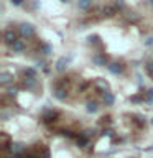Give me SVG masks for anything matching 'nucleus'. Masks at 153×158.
I'll list each match as a JSON object with an SVG mask.
<instances>
[{
  "instance_id": "nucleus-1",
  "label": "nucleus",
  "mask_w": 153,
  "mask_h": 158,
  "mask_svg": "<svg viewBox=\"0 0 153 158\" xmlns=\"http://www.w3.org/2000/svg\"><path fill=\"white\" fill-rule=\"evenodd\" d=\"M20 35H22L23 38H31L35 35V28L30 23H22L20 25Z\"/></svg>"
},
{
  "instance_id": "nucleus-2",
  "label": "nucleus",
  "mask_w": 153,
  "mask_h": 158,
  "mask_svg": "<svg viewBox=\"0 0 153 158\" xmlns=\"http://www.w3.org/2000/svg\"><path fill=\"white\" fill-rule=\"evenodd\" d=\"M3 40H5V43H7V44H13V43L18 41V40H17V33H15L13 30H7V31L3 33Z\"/></svg>"
},
{
  "instance_id": "nucleus-3",
  "label": "nucleus",
  "mask_w": 153,
  "mask_h": 158,
  "mask_svg": "<svg viewBox=\"0 0 153 158\" xmlns=\"http://www.w3.org/2000/svg\"><path fill=\"white\" fill-rule=\"evenodd\" d=\"M53 94H54V97H56L58 101H64L66 96H68L66 89H64L63 86H56V87H54V91H53Z\"/></svg>"
},
{
  "instance_id": "nucleus-4",
  "label": "nucleus",
  "mask_w": 153,
  "mask_h": 158,
  "mask_svg": "<svg viewBox=\"0 0 153 158\" xmlns=\"http://www.w3.org/2000/svg\"><path fill=\"white\" fill-rule=\"evenodd\" d=\"M10 150H12V153H15V155H20V153L25 150V145L22 142H13V143H10Z\"/></svg>"
},
{
  "instance_id": "nucleus-5",
  "label": "nucleus",
  "mask_w": 153,
  "mask_h": 158,
  "mask_svg": "<svg viewBox=\"0 0 153 158\" xmlns=\"http://www.w3.org/2000/svg\"><path fill=\"white\" fill-rule=\"evenodd\" d=\"M36 84H38V81H36V77H27V76H25L23 86L27 87V89H35V87H36Z\"/></svg>"
},
{
  "instance_id": "nucleus-6",
  "label": "nucleus",
  "mask_w": 153,
  "mask_h": 158,
  "mask_svg": "<svg viewBox=\"0 0 153 158\" xmlns=\"http://www.w3.org/2000/svg\"><path fill=\"white\" fill-rule=\"evenodd\" d=\"M96 86L101 89V92H102V94L109 92V82L105 81V79H97V81H96Z\"/></svg>"
},
{
  "instance_id": "nucleus-7",
  "label": "nucleus",
  "mask_w": 153,
  "mask_h": 158,
  "mask_svg": "<svg viewBox=\"0 0 153 158\" xmlns=\"http://www.w3.org/2000/svg\"><path fill=\"white\" fill-rule=\"evenodd\" d=\"M107 69L110 71L112 74H120L123 71V68H122V64H118V63H112V64H109Z\"/></svg>"
},
{
  "instance_id": "nucleus-8",
  "label": "nucleus",
  "mask_w": 153,
  "mask_h": 158,
  "mask_svg": "<svg viewBox=\"0 0 153 158\" xmlns=\"http://www.w3.org/2000/svg\"><path fill=\"white\" fill-rule=\"evenodd\" d=\"M102 99H104V104H105V106H112V104L115 102V97H114V94L110 91L102 94Z\"/></svg>"
},
{
  "instance_id": "nucleus-9",
  "label": "nucleus",
  "mask_w": 153,
  "mask_h": 158,
  "mask_svg": "<svg viewBox=\"0 0 153 158\" xmlns=\"http://www.w3.org/2000/svg\"><path fill=\"white\" fill-rule=\"evenodd\" d=\"M12 81H13V76L10 73H2L0 74V82H2L3 86H7V84H10Z\"/></svg>"
},
{
  "instance_id": "nucleus-10",
  "label": "nucleus",
  "mask_w": 153,
  "mask_h": 158,
  "mask_svg": "<svg viewBox=\"0 0 153 158\" xmlns=\"http://www.w3.org/2000/svg\"><path fill=\"white\" fill-rule=\"evenodd\" d=\"M92 61H94V64H97V66H105L107 58L104 56V54H97V56L92 58Z\"/></svg>"
},
{
  "instance_id": "nucleus-11",
  "label": "nucleus",
  "mask_w": 153,
  "mask_h": 158,
  "mask_svg": "<svg viewBox=\"0 0 153 158\" xmlns=\"http://www.w3.org/2000/svg\"><path fill=\"white\" fill-rule=\"evenodd\" d=\"M86 110H87L89 114H96V112L99 110V106H97V102H94V101H89V102L86 104Z\"/></svg>"
},
{
  "instance_id": "nucleus-12",
  "label": "nucleus",
  "mask_w": 153,
  "mask_h": 158,
  "mask_svg": "<svg viewBox=\"0 0 153 158\" xmlns=\"http://www.w3.org/2000/svg\"><path fill=\"white\" fill-rule=\"evenodd\" d=\"M66 66H68V61H66V58H61V59H58V63H56V71L63 73L64 69H66Z\"/></svg>"
},
{
  "instance_id": "nucleus-13",
  "label": "nucleus",
  "mask_w": 153,
  "mask_h": 158,
  "mask_svg": "<svg viewBox=\"0 0 153 158\" xmlns=\"http://www.w3.org/2000/svg\"><path fill=\"white\" fill-rule=\"evenodd\" d=\"M23 43L22 41H20V40H18V41L17 43H13L12 44V51H15V53H20V51H23Z\"/></svg>"
},
{
  "instance_id": "nucleus-14",
  "label": "nucleus",
  "mask_w": 153,
  "mask_h": 158,
  "mask_svg": "<svg viewBox=\"0 0 153 158\" xmlns=\"http://www.w3.org/2000/svg\"><path fill=\"white\" fill-rule=\"evenodd\" d=\"M79 8H82V10H86V8H89L91 7V0H79Z\"/></svg>"
},
{
  "instance_id": "nucleus-15",
  "label": "nucleus",
  "mask_w": 153,
  "mask_h": 158,
  "mask_svg": "<svg viewBox=\"0 0 153 158\" xmlns=\"http://www.w3.org/2000/svg\"><path fill=\"white\" fill-rule=\"evenodd\" d=\"M25 76H27V77H36V71H35L33 68H27V71H25Z\"/></svg>"
},
{
  "instance_id": "nucleus-16",
  "label": "nucleus",
  "mask_w": 153,
  "mask_h": 158,
  "mask_svg": "<svg viewBox=\"0 0 153 158\" xmlns=\"http://www.w3.org/2000/svg\"><path fill=\"white\" fill-rule=\"evenodd\" d=\"M145 69H147V73L153 77V61H148V63L145 64Z\"/></svg>"
},
{
  "instance_id": "nucleus-17",
  "label": "nucleus",
  "mask_w": 153,
  "mask_h": 158,
  "mask_svg": "<svg viewBox=\"0 0 153 158\" xmlns=\"http://www.w3.org/2000/svg\"><path fill=\"white\" fill-rule=\"evenodd\" d=\"M7 94H8L10 97H15V96L18 94V89H17V87H8V89H7Z\"/></svg>"
},
{
  "instance_id": "nucleus-18",
  "label": "nucleus",
  "mask_w": 153,
  "mask_h": 158,
  "mask_svg": "<svg viewBox=\"0 0 153 158\" xmlns=\"http://www.w3.org/2000/svg\"><path fill=\"white\" fill-rule=\"evenodd\" d=\"M41 51H43V54H49L51 53V46H49V44H43Z\"/></svg>"
},
{
  "instance_id": "nucleus-19",
  "label": "nucleus",
  "mask_w": 153,
  "mask_h": 158,
  "mask_svg": "<svg viewBox=\"0 0 153 158\" xmlns=\"http://www.w3.org/2000/svg\"><path fill=\"white\" fill-rule=\"evenodd\" d=\"M147 99H151V101H153V87H150V89H148V91H147Z\"/></svg>"
},
{
  "instance_id": "nucleus-20",
  "label": "nucleus",
  "mask_w": 153,
  "mask_h": 158,
  "mask_svg": "<svg viewBox=\"0 0 153 158\" xmlns=\"http://www.w3.org/2000/svg\"><path fill=\"white\" fill-rule=\"evenodd\" d=\"M150 123H151V125H153V118H150Z\"/></svg>"
}]
</instances>
